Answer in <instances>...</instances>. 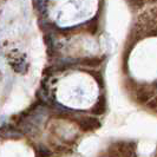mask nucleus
I'll use <instances>...</instances> for the list:
<instances>
[{"label":"nucleus","mask_w":157,"mask_h":157,"mask_svg":"<svg viewBox=\"0 0 157 157\" xmlns=\"http://www.w3.org/2000/svg\"><path fill=\"white\" fill-rule=\"evenodd\" d=\"M92 112L96 115H103L105 112V98L104 97H101L98 102L94 104L92 108Z\"/></svg>","instance_id":"2"},{"label":"nucleus","mask_w":157,"mask_h":157,"mask_svg":"<svg viewBox=\"0 0 157 157\" xmlns=\"http://www.w3.org/2000/svg\"><path fill=\"white\" fill-rule=\"evenodd\" d=\"M152 97V94H150V92H141V94H137V102L138 103H141V104H144V103H149Z\"/></svg>","instance_id":"4"},{"label":"nucleus","mask_w":157,"mask_h":157,"mask_svg":"<svg viewBox=\"0 0 157 157\" xmlns=\"http://www.w3.org/2000/svg\"><path fill=\"white\" fill-rule=\"evenodd\" d=\"M79 128L83 130V131H94L96 129H98L101 126V123L98 119H96L94 117H84L79 121Z\"/></svg>","instance_id":"1"},{"label":"nucleus","mask_w":157,"mask_h":157,"mask_svg":"<svg viewBox=\"0 0 157 157\" xmlns=\"http://www.w3.org/2000/svg\"><path fill=\"white\" fill-rule=\"evenodd\" d=\"M51 156V152H48L46 150H40L38 151V156L37 157H50Z\"/></svg>","instance_id":"6"},{"label":"nucleus","mask_w":157,"mask_h":157,"mask_svg":"<svg viewBox=\"0 0 157 157\" xmlns=\"http://www.w3.org/2000/svg\"><path fill=\"white\" fill-rule=\"evenodd\" d=\"M148 108H150V109H156L157 108V97L151 98V101L148 103Z\"/></svg>","instance_id":"5"},{"label":"nucleus","mask_w":157,"mask_h":157,"mask_svg":"<svg viewBox=\"0 0 157 157\" xmlns=\"http://www.w3.org/2000/svg\"><path fill=\"white\" fill-rule=\"evenodd\" d=\"M102 63V58H94V57H90L86 59H82V64L87 65V66H96V65H99Z\"/></svg>","instance_id":"3"}]
</instances>
